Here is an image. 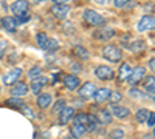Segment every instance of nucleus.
Returning <instances> with one entry per match:
<instances>
[{"mask_svg": "<svg viewBox=\"0 0 155 139\" xmlns=\"http://www.w3.org/2000/svg\"><path fill=\"white\" fill-rule=\"evenodd\" d=\"M82 17H84V20H85L88 25H93V27H101V25L106 23L104 17H102L99 12L93 11V9H85V11L82 12Z\"/></svg>", "mask_w": 155, "mask_h": 139, "instance_id": "obj_2", "label": "nucleus"}, {"mask_svg": "<svg viewBox=\"0 0 155 139\" xmlns=\"http://www.w3.org/2000/svg\"><path fill=\"white\" fill-rule=\"evenodd\" d=\"M144 74H146V70H144L143 67H137V68H134V70L130 71V74H129V77H127L126 81L130 84V85H137L140 81H143Z\"/></svg>", "mask_w": 155, "mask_h": 139, "instance_id": "obj_8", "label": "nucleus"}, {"mask_svg": "<svg viewBox=\"0 0 155 139\" xmlns=\"http://www.w3.org/2000/svg\"><path fill=\"white\" fill-rule=\"evenodd\" d=\"M130 71H132V67H130V65H129V64H123V65L120 67V71H118V79H120V82H124V81L129 77Z\"/></svg>", "mask_w": 155, "mask_h": 139, "instance_id": "obj_22", "label": "nucleus"}, {"mask_svg": "<svg viewBox=\"0 0 155 139\" xmlns=\"http://www.w3.org/2000/svg\"><path fill=\"white\" fill-rule=\"evenodd\" d=\"M85 131H87L85 125L78 124V122H73V125H71V136H73V137H81V136L85 134Z\"/></svg>", "mask_w": 155, "mask_h": 139, "instance_id": "obj_20", "label": "nucleus"}, {"mask_svg": "<svg viewBox=\"0 0 155 139\" xmlns=\"http://www.w3.org/2000/svg\"><path fill=\"white\" fill-rule=\"evenodd\" d=\"M53 2H54V3H67L68 0H53Z\"/></svg>", "mask_w": 155, "mask_h": 139, "instance_id": "obj_42", "label": "nucleus"}, {"mask_svg": "<svg viewBox=\"0 0 155 139\" xmlns=\"http://www.w3.org/2000/svg\"><path fill=\"white\" fill-rule=\"evenodd\" d=\"M59 124H62V125H65L67 122H70L71 121V118L74 116V110L71 108V107H64L59 113Z\"/></svg>", "mask_w": 155, "mask_h": 139, "instance_id": "obj_13", "label": "nucleus"}, {"mask_svg": "<svg viewBox=\"0 0 155 139\" xmlns=\"http://www.w3.org/2000/svg\"><path fill=\"white\" fill-rule=\"evenodd\" d=\"M110 91L112 90H109V88H96V91H95V94H93V99H95V102H98V104H101V102H106V100L109 99V96H110Z\"/></svg>", "mask_w": 155, "mask_h": 139, "instance_id": "obj_17", "label": "nucleus"}, {"mask_svg": "<svg viewBox=\"0 0 155 139\" xmlns=\"http://www.w3.org/2000/svg\"><path fill=\"white\" fill-rule=\"evenodd\" d=\"M0 93H2V90H0Z\"/></svg>", "mask_w": 155, "mask_h": 139, "instance_id": "obj_44", "label": "nucleus"}, {"mask_svg": "<svg viewBox=\"0 0 155 139\" xmlns=\"http://www.w3.org/2000/svg\"><path fill=\"white\" fill-rule=\"evenodd\" d=\"M64 107H65V100H64V99H59L58 102L53 105V113H56V115H58V113H59Z\"/></svg>", "mask_w": 155, "mask_h": 139, "instance_id": "obj_33", "label": "nucleus"}, {"mask_svg": "<svg viewBox=\"0 0 155 139\" xmlns=\"http://www.w3.org/2000/svg\"><path fill=\"white\" fill-rule=\"evenodd\" d=\"M62 82H64V87H65L67 90H70V91L78 90L79 85H81V79L78 77L76 74H67L65 77L62 79Z\"/></svg>", "mask_w": 155, "mask_h": 139, "instance_id": "obj_7", "label": "nucleus"}, {"mask_svg": "<svg viewBox=\"0 0 155 139\" xmlns=\"http://www.w3.org/2000/svg\"><path fill=\"white\" fill-rule=\"evenodd\" d=\"M95 91H96V85L93 82H87L79 88V96L82 99H90V97H93Z\"/></svg>", "mask_w": 155, "mask_h": 139, "instance_id": "obj_11", "label": "nucleus"}, {"mask_svg": "<svg viewBox=\"0 0 155 139\" xmlns=\"http://www.w3.org/2000/svg\"><path fill=\"white\" fill-rule=\"evenodd\" d=\"M95 76L101 81H112L115 77V71L107 65H98L95 68Z\"/></svg>", "mask_w": 155, "mask_h": 139, "instance_id": "obj_3", "label": "nucleus"}, {"mask_svg": "<svg viewBox=\"0 0 155 139\" xmlns=\"http://www.w3.org/2000/svg\"><path fill=\"white\" fill-rule=\"evenodd\" d=\"M68 5H65V3H56V5H53L50 8V12L53 14L56 19H64L67 14H68Z\"/></svg>", "mask_w": 155, "mask_h": 139, "instance_id": "obj_10", "label": "nucleus"}, {"mask_svg": "<svg viewBox=\"0 0 155 139\" xmlns=\"http://www.w3.org/2000/svg\"><path fill=\"white\" fill-rule=\"evenodd\" d=\"M22 76V70L20 68H12V70H9L6 74H5V77H3V82H5V85H12V84H16L17 82V79Z\"/></svg>", "mask_w": 155, "mask_h": 139, "instance_id": "obj_12", "label": "nucleus"}, {"mask_svg": "<svg viewBox=\"0 0 155 139\" xmlns=\"http://www.w3.org/2000/svg\"><path fill=\"white\" fill-rule=\"evenodd\" d=\"M144 87L147 93H150V96H153V90H155V81H153V76L147 77V81H144Z\"/></svg>", "mask_w": 155, "mask_h": 139, "instance_id": "obj_28", "label": "nucleus"}, {"mask_svg": "<svg viewBox=\"0 0 155 139\" xmlns=\"http://www.w3.org/2000/svg\"><path fill=\"white\" fill-rule=\"evenodd\" d=\"M11 9H12V14H14V16H23V14H28L30 3L27 2V0H16V2L11 5Z\"/></svg>", "mask_w": 155, "mask_h": 139, "instance_id": "obj_6", "label": "nucleus"}, {"mask_svg": "<svg viewBox=\"0 0 155 139\" xmlns=\"http://www.w3.org/2000/svg\"><path fill=\"white\" fill-rule=\"evenodd\" d=\"M36 42H37V46H39V48L45 49V48H47V42H48V36H47L45 33L36 34Z\"/></svg>", "mask_w": 155, "mask_h": 139, "instance_id": "obj_25", "label": "nucleus"}, {"mask_svg": "<svg viewBox=\"0 0 155 139\" xmlns=\"http://www.w3.org/2000/svg\"><path fill=\"white\" fill-rule=\"evenodd\" d=\"M130 0H113V6H116V8H123L124 5H127Z\"/></svg>", "mask_w": 155, "mask_h": 139, "instance_id": "obj_36", "label": "nucleus"}, {"mask_svg": "<svg viewBox=\"0 0 155 139\" xmlns=\"http://www.w3.org/2000/svg\"><path fill=\"white\" fill-rule=\"evenodd\" d=\"M96 119H98V122H101V124L109 125V124L112 122V115H110L109 110H99V113L96 115Z\"/></svg>", "mask_w": 155, "mask_h": 139, "instance_id": "obj_21", "label": "nucleus"}, {"mask_svg": "<svg viewBox=\"0 0 155 139\" xmlns=\"http://www.w3.org/2000/svg\"><path fill=\"white\" fill-rule=\"evenodd\" d=\"M123 99V94L121 93H118V91H110V96H109V102L110 104H118L120 100Z\"/></svg>", "mask_w": 155, "mask_h": 139, "instance_id": "obj_29", "label": "nucleus"}, {"mask_svg": "<svg viewBox=\"0 0 155 139\" xmlns=\"http://www.w3.org/2000/svg\"><path fill=\"white\" fill-rule=\"evenodd\" d=\"M51 102H53V97H51L50 93L39 94V97H37V107H39V108H42V110L48 108V107L51 105Z\"/></svg>", "mask_w": 155, "mask_h": 139, "instance_id": "obj_18", "label": "nucleus"}, {"mask_svg": "<svg viewBox=\"0 0 155 139\" xmlns=\"http://www.w3.org/2000/svg\"><path fill=\"white\" fill-rule=\"evenodd\" d=\"M109 2H110V0H95V3H98V5H102V6L109 5Z\"/></svg>", "mask_w": 155, "mask_h": 139, "instance_id": "obj_40", "label": "nucleus"}, {"mask_svg": "<svg viewBox=\"0 0 155 139\" xmlns=\"http://www.w3.org/2000/svg\"><path fill=\"white\" fill-rule=\"evenodd\" d=\"M98 119H96V116L95 115H88V121H87V131L88 133H93V131H96V128H98Z\"/></svg>", "mask_w": 155, "mask_h": 139, "instance_id": "obj_24", "label": "nucleus"}, {"mask_svg": "<svg viewBox=\"0 0 155 139\" xmlns=\"http://www.w3.org/2000/svg\"><path fill=\"white\" fill-rule=\"evenodd\" d=\"M37 2H44V0H37Z\"/></svg>", "mask_w": 155, "mask_h": 139, "instance_id": "obj_43", "label": "nucleus"}, {"mask_svg": "<svg viewBox=\"0 0 155 139\" xmlns=\"http://www.w3.org/2000/svg\"><path fill=\"white\" fill-rule=\"evenodd\" d=\"M6 46H8V42H6V40H2V39H0V56L3 54V51L6 49Z\"/></svg>", "mask_w": 155, "mask_h": 139, "instance_id": "obj_38", "label": "nucleus"}, {"mask_svg": "<svg viewBox=\"0 0 155 139\" xmlns=\"http://www.w3.org/2000/svg\"><path fill=\"white\" fill-rule=\"evenodd\" d=\"M81 70H82V68H81V65H79V64H73V65H71V71H76V73H79Z\"/></svg>", "mask_w": 155, "mask_h": 139, "instance_id": "obj_39", "label": "nucleus"}, {"mask_svg": "<svg viewBox=\"0 0 155 139\" xmlns=\"http://www.w3.org/2000/svg\"><path fill=\"white\" fill-rule=\"evenodd\" d=\"M25 102L20 99V97H17V96H12V97H9L8 100H6V105L8 107H14V108H19V107H22Z\"/></svg>", "mask_w": 155, "mask_h": 139, "instance_id": "obj_26", "label": "nucleus"}, {"mask_svg": "<svg viewBox=\"0 0 155 139\" xmlns=\"http://www.w3.org/2000/svg\"><path fill=\"white\" fill-rule=\"evenodd\" d=\"M146 122H147V127H149V128H153V125H155V115H153L152 111L149 113V116H147Z\"/></svg>", "mask_w": 155, "mask_h": 139, "instance_id": "obj_35", "label": "nucleus"}, {"mask_svg": "<svg viewBox=\"0 0 155 139\" xmlns=\"http://www.w3.org/2000/svg\"><path fill=\"white\" fill-rule=\"evenodd\" d=\"M147 116H149V110L140 108V110L137 111V115H135V119H137V122H146Z\"/></svg>", "mask_w": 155, "mask_h": 139, "instance_id": "obj_27", "label": "nucleus"}, {"mask_svg": "<svg viewBox=\"0 0 155 139\" xmlns=\"http://www.w3.org/2000/svg\"><path fill=\"white\" fill-rule=\"evenodd\" d=\"M153 16L152 14H146L140 19L138 25H137V31L138 33H146L149 30H153Z\"/></svg>", "mask_w": 155, "mask_h": 139, "instance_id": "obj_4", "label": "nucleus"}, {"mask_svg": "<svg viewBox=\"0 0 155 139\" xmlns=\"http://www.w3.org/2000/svg\"><path fill=\"white\" fill-rule=\"evenodd\" d=\"M19 110L22 111V113H25L30 119H34V113H33V110L31 108H28L27 105H22V107H19Z\"/></svg>", "mask_w": 155, "mask_h": 139, "instance_id": "obj_34", "label": "nucleus"}, {"mask_svg": "<svg viewBox=\"0 0 155 139\" xmlns=\"http://www.w3.org/2000/svg\"><path fill=\"white\" fill-rule=\"evenodd\" d=\"M110 139H123L124 137V130L123 128H113L109 134Z\"/></svg>", "mask_w": 155, "mask_h": 139, "instance_id": "obj_30", "label": "nucleus"}, {"mask_svg": "<svg viewBox=\"0 0 155 139\" xmlns=\"http://www.w3.org/2000/svg\"><path fill=\"white\" fill-rule=\"evenodd\" d=\"M0 23H2V27H3L6 31H9V33H14L16 28H17V22H16V19H14V17H11V16H5V17H2Z\"/></svg>", "mask_w": 155, "mask_h": 139, "instance_id": "obj_15", "label": "nucleus"}, {"mask_svg": "<svg viewBox=\"0 0 155 139\" xmlns=\"http://www.w3.org/2000/svg\"><path fill=\"white\" fill-rule=\"evenodd\" d=\"M102 57L112 62V64H115V62H120L123 59V51L116 45H106L102 48Z\"/></svg>", "mask_w": 155, "mask_h": 139, "instance_id": "obj_1", "label": "nucleus"}, {"mask_svg": "<svg viewBox=\"0 0 155 139\" xmlns=\"http://www.w3.org/2000/svg\"><path fill=\"white\" fill-rule=\"evenodd\" d=\"M153 65H155V59L152 57V59H150V62H149V68H150V71H153V70H155V67H153Z\"/></svg>", "mask_w": 155, "mask_h": 139, "instance_id": "obj_41", "label": "nucleus"}, {"mask_svg": "<svg viewBox=\"0 0 155 139\" xmlns=\"http://www.w3.org/2000/svg\"><path fill=\"white\" fill-rule=\"evenodd\" d=\"M113 36H115V31L112 28H101V30L95 31V34H93L95 39H99V40H109Z\"/></svg>", "mask_w": 155, "mask_h": 139, "instance_id": "obj_16", "label": "nucleus"}, {"mask_svg": "<svg viewBox=\"0 0 155 139\" xmlns=\"http://www.w3.org/2000/svg\"><path fill=\"white\" fill-rule=\"evenodd\" d=\"M28 93V85L25 82H16L12 84V88H11V94L12 96H17V97H22Z\"/></svg>", "mask_w": 155, "mask_h": 139, "instance_id": "obj_14", "label": "nucleus"}, {"mask_svg": "<svg viewBox=\"0 0 155 139\" xmlns=\"http://www.w3.org/2000/svg\"><path fill=\"white\" fill-rule=\"evenodd\" d=\"M127 48L130 49L132 53H135V54H141L146 49V45H144L143 40H134V42H130L127 45Z\"/></svg>", "mask_w": 155, "mask_h": 139, "instance_id": "obj_19", "label": "nucleus"}, {"mask_svg": "<svg viewBox=\"0 0 155 139\" xmlns=\"http://www.w3.org/2000/svg\"><path fill=\"white\" fill-rule=\"evenodd\" d=\"M41 74H42V68L41 67H33L28 71V77L30 79H34V77H37V76H41Z\"/></svg>", "mask_w": 155, "mask_h": 139, "instance_id": "obj_32", "label": "nucleus"}, {"mask_svg": "<svg viewBox=\"0 0 155 139\" xmlns=\"http://www.w3.org/2000/svg\"><path fill=\"white\" fill-rule=\"evenodd\" d=\"M17 17H19V19L16 20L17 23H25V22H28V20H30V16H28V14H23V16H17Z\"/></svg>", "mask_w": 155, "mask_h": 139, "instance_id": "obj_37", "label": "nucleus"}, {"mask_svg": "<svg viewBox=\"0 0 155 139\" xmlns=\"http://www.w3.org/2000/svg\"><path fill=\"white\" fill-rule=\"evenodd\" d=\"M110 115H113L115 118L118 119H126L130 116V110L126 108V107H121V105H116V104H110Z\"/></svg>", "mask_w": 155, "mask_h": 139, "instance_id": "obj_9", "label": "nucleus"}, {"mask_svg": "<svg viewBox=\"0 0 155 139\" xmlns=\"http://www.w3.org/2000/svg\"><path fill=\"white\" fill-rule=\"evenodd\" d=\"M45 49H48L50 53L56 51V49H59V42L54 40V39H48V42H47V48H45Z\"/></svg>", "mask_w": 155, "mask_h": 139, "instance_id": "obj_31", "label": "nucleus"}, {"mask_svg": "<svg viewBox=\"0 0 155 139\" xmlns=\"http://www.w3.org/2000/svg\"><path fill=\"white\" fill-rule=\"evenodd\" d=\"M47 82H48V77H45V76H37V77L31 79V85L28 87V90H31L37 96V94H41L42 88L47 85Z\"/></svg>", "mask_w": 155, "mask_h": 139, "instance_id": "obj_5", "label": "nucleus"}, {"mask_svg": "<svg viewBox=\"0 0 155 139\" xmlns=\"http://www.w3.org/2000/svg\"><path fill=\"white\" fill-rule=\"evenodd\" d=\"M73 54H74L76 57L82 59V60H88V57H90L88 51H87L84 46H81V45H76V46L73 48Z\"/></svg>", "mask_w": 155, "mask_h": 139, "instance_id": "obj_23", "label": "nucleus"}]
</instances>
